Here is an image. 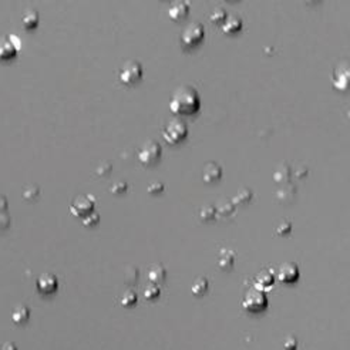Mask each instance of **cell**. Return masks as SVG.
I'll list each match as a JSON object with an SVG mask.
<instances>
[{"label":"cell","mask_w":350,"mask_h":350,"mask_svg":"<svg viewBox=\"0 0 350 350\" xmlns=\"http://www.w3.org/2000/svg\"><path fill=\"white\" fill-rule=\"evenodd\" d=\"M201 108L199 93L190 85H180L169 100V110L175 115H192L198 113Z\"/></svg>","instance_id":"1"},{"label":"cell","mask_w":350,"mask_h":350,"mask_svg":"<svg viewBox=\"0 0 350 350\" xmlns=\"http://www.w3.org/2000/svg\"><path fill=\"white\" fill-rule=\"evenodd\" d=\"M188 136V125L181 118H174L167 122V125L162 129V137L168 144L174 145L181 143Z\"/></svg>","instance_id":"2"},{"label":"cell","mask_w":350,"mask_h":350,"mask_svg":"<svg viewBox=\"0 0 350 350\" xmlns=\"http://www.w3.org/2000/svg\"><path fill=\"white\" fill-rule=\"evenodd\" d=\"M144 69L137 60H127L118 71V78L124 85H136L143 78Z\"/></svg>","instance_id":"3"},{"label":"cell","mask_w":350,"mask_h":350,"mask_svg":"<svg viewBox=\"0 0 350 350\" xmlns=\"http://www.w3.org/2000/svg\"><path fill=\"white\" fill-rule=\"evenodd\" d=\"M161 157H162V148L160 143L154 140H148L138 151V160L144 167H154L155 164H158Z\"/></svg>","instance_id":"4"},{"label":"cell","mask_w":350,"mask_h":350,"mask_svg":"<svg viewBox=\"0 0 350 350\" xmlns=\"http://www.w3.org/2000/svg\"><path fill=\"white\" fill-rule=\"evenodd\" d=\"M204 37H205V29H204V26L198 23V22L191 23L183 31V34H181V46L185 50L195 49L198 45L202 43Z\"/></svg>","instance_id":"5"},{"label":"cell","mask_w":350,"mask_h":350,"mask_svg":"<svg viewBox=\"0 0 350 350\" xmlns=\"http://www.w3.org/2000/svg\"><path fill=\"white\" fill-rule=\"evenodd\" d=\"M242 306L245 311L251 313H259L268 308V297L265 292L252 288L245 293Z\"/></svg>","instance_id":"6"},{"label":"cell","mask_w":350,"mask_h":350,"mask_svg":"<svg viewBox=\"0 0 350 350\" xmlns=\"http://www.w3.org/2000/svg\"><path fill=\"white\" fill-rule=\"evenodd\" d=\"M96 199L93 195H77L70 204V213L76 218L83 220L89 213L94 211Z\"/></svg>","instance_id":"7"},{"label":"cell","mask_w":350,"mask_h":350,"mask_svg":"<svg viewBox=\"0 0 350 350\" xmlns=\"http://www.w3.org/2000/svg\"><path fill=\"white\" fill-rule=\"evenodd\" d=\"M16 36H0V60H10L19 52Z\"/></svg>","instance_id":"8"},{"label":"cell","mask_w":350,"mask_h":350,"mask_svg":"<svg viewBox=\"0 0 350 350\" xmlns=\"http://www.w3.org/2000/svg\"><path fill=\"white\" fill-rule=\"evenodd\" d=\"M299 267L295 262H285L278 269V279L283 283H292L299 279Z\"/></svg>","instance_id":"9"},{"label":"cell","mask_w":350,"mask_h":350,"mask_svg":"<svg viewBox=\"0 0 350 350\" xmlns=\"http://www.w3.org/2000/svg\"><path fill=\"white\" fill-rule=\"evenodd\" d=\"M36 286H37V290L40 293H43V295H52L59 288V281H57L56 275L43 274L38 276Z\"/></svg>","instance_id":"10"},{"label":"cell","mask_w":350,"mask_h":350,"mask_svg":"<svg viewBox=\"0 0 350 350\" xmlns=\"http://www.w3.org/2000/svg\"><path fill=\"white\" fill-rule=\"evenodd\" d=\"M188 15H190V3L184 2V0L172 2L168 9V16L174 22H181L184 19H187Z\"/></svg>","instance_id":"11"},{"label":"cell","mask_w":350,"mask_h":350,"mask_svg":"<svg viewBox=\"0 0 350 350\" xmlns=\"http://www.w3.org/2000/svg\"><path fill=\"white\" fill-rule=\"evenodd\" d=\"M222 178V167L215 162V161H209L206 162L205 167L202 169V180L205 184H215L218 183Z\"/></svg>","instance_id":"12"},{"label":"cell","mask_w":350,"mask_h":350,"mask_svg":"<svg viewBox=\"0 0 350 350\" xmlns=\"http://www.w3.org/2000/svg\"><path fill=\"white\" fill-rule=\"evenodd\" d=\"M275 276L272 274V271L269 269H264L260 271L256 276H255V289L258 290H267L268 288H271L274 285Z\"/></svg>","instance_id":"13"},{"label":"cell","mask_w":350,"mask_h":350,"mask_svg":"<svg viewBox=\"0 0 350 350\" xmlns=\"http://www.w3.org/2000/svg\"><path fill=\"white\" fill-rule=\"evenodd\" d=\"M236 211L235 204L232 202V199L229 198H222L216 205H215V212H216V218L221 216V218H225L228 220L231 218Z\"/></svg>","instance_id":"14"},{"label":"cell","mask_w":350,"mask_h":350,"mask_svg":"<svg viewBox=\"0 0 350 350\" xmlns=\"http://www.w3.org/2000/svg\"><path fill=\"white\" fill-rule=\"evenodd\" d=\"M147 276H148V279H150V283L158 285V283L165 282L167 271H165V268L162 267L161 264H154V265H151V267L148 268Z\"/></svg>","instance_id":"15"},{"label":"cell","mask_w":350,"mask_h":350,"mask_svg":"<svg viewBox=\"0 0 350 350\" xmlns=\"http://www.w3.org/2000/svg\"><path fill=\"white\" fill-rule=\"evenodd\" d=\"M236 252L232 249H222L218 256V267L222 271H231L235 264Z\"/></svg>","instance_id":"16"},{"label":"cell","mask_w":350,"mask_h":350,"mask_svg":"<svg viewBox=\"0 0 350 350\" xmlns=\"http://www.w3.org/2000/svg\"><path fill=\"white\" fill-rule=\"evenodd\" d=\"M242 26H244V22L239 16H228L227 20L222 24V31L227 33V34H234V33H238V31L242 30Z\"/></svg>","instance_id":"17"},{"label":"cell","mask_w":350,"mask_h":350,"mask_svg":"<svg viewBox=\"0 0 350 350\" xmlns=\"http://www.w3.org/2000/svg\"><path fill=\"white\" fill-rule=\"evenodd\" d=\"M347 83H349V69H346L344 64H342L336 69L335 77H333V85L337 90H346Z\"/></svg>","instance_id":"18"},{"label":"cell","mask_w":350,"mask_h":350,"mask_svg":"<svg viewBox=\"0 0 350 350\" xmlns=\"http://www.w3.org/2000/svg\"><path fill=\"white\" fill-rule=\"evenodd\" d=\"M38 22H40V16H38L37 10L34 9L27 10L22 17V24L26 30H34L38 26Z\"/></svg>","instance_id":"19"},{"label":"cell","mask_w":350,"mask_h":350,"mask_svg":"<svg viewBox=\"0 0 350 350\" xmlns=\"http://www.w3.org/2000/svg\"><path fill=\"white\" fill-rule=\"evenodd\" d=\"M30 318V309L26 304H19L12 312V320L16 325H24Z\"/></svg>","instance_id":"20"},{"label":"cell","mask_w":350,"mask_h":350,"mask_svg":"<svg viewBox=\"0 0 350 350\" xmlns=\"http://www.w3.org/2000/svg\"><path fill=\"white\" fill-rule=\"evenodd\" d=\"M296 197V188L293 185H283L281 190L276 192V198L279 204H288Z\"/></svg>","instance_id":"21"},{"label":"cell","mask_w":350,"mask_h":350,"mask_svg":"<svg viewBox=\"0 0 350 350\" xmlns=\"http://www.w3.org/2000/svg\"><path fill=\"white\" fill-rule=\"evenodd\" d=\"M252 198H253V192H252L249 188L244 187V188H241V190L236 192L235 197L232 198V202L235 204V206L246 205V204H249V202H251Z\"/></svg>","instance_id":"22"},{"label":"cell","mask_w":350,"mask_h":350,"mask_svg":"<svg viewBox=\"0 0 350 350\" xmlns=\"http://www.w3.org/2000/svg\"><path fill=\"white\" fill-rule=\"evenodd\" d=\"M208 288H209V282H208V279H206L205 276H199V278H197V279L194 281V283L191 285V292H192V295H195V296H202L204 293H206Z\"/></svg>","instance_id":"23"},{"label":"cell","mask_w":350,"mask_h":350,"mask_svg":"<svg viewBox=\"0 0 350 350\" xmlns=\"http://www.w3.org/2000/svg\"><path fill=\"white\" fill-rule=\"evenodd\" d=\"M274 180L276 181V183H279V184H288L289 183V180H290L289 164H286V162L281 164V165L278 167V169L275 171Z\"/></svg>","instance_id":"24"},{"label":"cell","mask_w":350,"mask_h":350,"mask_svg":"<svg viewBox=\"0 0 350 350\" xmlns=\"http://www.w3.org/2000/svg\"><path fill=\"white\" fill-rule=\"evenodd\" d=\"M22 197L26 202H36L40 197V187L36 185V184H31V185H26L24 187L23 192H22Z\"/></svg>","instance_id":"25"},{"label":"cell","mask_w":350,"mask_h":350,"mask_svg":"<svg viewBox=\"0 0 350 350\" xmlns=\"http://www.w3.org/2000/svg\"><path fill=\"white\" fill-rule=\"evenodd\" d=\"M199 220L202 222H213L216 220V212L213 205H202L198 212Z\"/></svg>","instance_id":"26"},{"label":"cell","mask_w":350,"mask_h":350,"mask_svg":"<svg viewBox=\"0 0 350 350\" xmlns=\"http://www.w3.org/2000/svg\"><path fill=\"white\" fill-rule=\"evenodd\" d=\"M227 17H228V15H227L225 9L216 8V9H213L212 12H211V15H209V20H211V23L216 24V26H222L224 22L227 20Z\"/></svg>","instance_id":"27"},{"label":"cell","mask_w":350,"mask_h":350,"mask_svg":"<svg viewBox=\"0 0 350 350\" xmlns=\"http://www.w3.org/2000/svg\"><path fill=\"white\" fill-rule=\"evenodd\" d=\"M120 303L124 306V308H129V306H134L137 303V293L134 290H125L124 293L120 297Z\"/></svg>","instance_id":"28"},{"label":"cell","mask_w":350,"mask_h":350,"mask_svg":"<svg viewBox=\"0 0 350 350\" xmlns=\"http://www.w3.org/2000/svg\"><path fill=\"white\" fill-rule=\"evenodd\" d=\"M160 293L161 290L160 288H158V285H154V283H148L144 288V292H143V295H144V297L147 300H154V299H157V297L160 296Z\"/></svg>","instance_id":"29"},{"label":"cell","mask_w":350,"mask_h":350,"mask_svg":"<svg viewBox=\"0 0 350 350\" xmlns=\"http://www.w3.org/2000/svg\"><path fill=\"white\" fill-rule=\"evenodd\" d=\"M290 231H292V222H290L289 220H282V221H279V224L275 227V232H276L278 235H289Z\"/></svg>","instance_id":"30"},{"label":"cell","mask_w":350,"mask_h":350,"mask_svg":"<svg viewBox=\"0 0 350 350\" xmlns=\"http://www.w3.org/2000/svg\"><path fill=\"white\" fill-rule=\"evenodd\" d=\"M99 222H100V213L96 212V211L90 212L87 216H84L83 220H81V224H83L84 227H87V228H93V227L99 225Z\"/></svg>","instance_id":"31"},{"label":"cell","mask_w":350,"mask_h":350,"mask_svg":"<svg viewBox=\"0 0 350 350\" xmlns=\"http://www.w3.org/2000/svg\"><path fill=\"white\" fill-rule=\"evenodd\" d=\"M113 171V164L110 161H103L100 162L99 167L96 168V175L97 177H108Z\"/></svg>","instance_id":"32"},{"label":"cell","mask_w":350,"mask_h":350,"mask_svg":"<svg viewBox=\"0 0 350 350\" xmlns=\"http://www.w3.org/2000/svg\"><path fill=\"white\" fill-rule=\"evenodd\" d=\"M138 279V269L134 267H127V269H125V272H124V281H125V283H129V285H133V283H136Z\"/></svg>","instance_id":"33"},{"label":"cell","mask_w":350,"mask_h":350,"mask_svg":"<svg viewBox=\"0 0 350 350\" xmlns=\"http://www.w3.org/2000/svg\"><path fill=\"white\" fill-rule=\"evenodd\" d=\"M110 191H111V194H114V195H121V194H124V192H127V191H128V184L125 183V181H118V183H114L113 185H111Z\"/></svg>","instance_id":"34"},{"label":"cell","mask_w":350,"mask_h":350,"mask_svg":"<svg viewBox=\"0 0 350 350\" xmlns=\"http://www.w3.org/2000/svg\"><path fill=\"white\" fill-rule=\"evenodd\" d=\"M147 191H148V194H151V195H160L161 192H164V191H165V184L158 183V181L151 183L150 185H148Z\"/></svg>","instance_id":"35"},{"label":"cell","mask_w":350,"mask_h":350,"mask_svg":"<svg viewBox=\"0 0 350 350\" xmlns=\"http://www.w3.org/2000/svg\"><path fill=\"white\" fill-rule=\"evenodd\" d=\"M296 347H297L296 337L289 336V337H286V339H285V342H283V350H296Z\"/></svg>","instance_id":"36"},{"label":"cell","mask_w":350,"mask_h":350,"mask_svg":"<svg viewBox=\"0 0 350 350\" xmlns=\"http://www.w3.org/2000/svg\"><path fill=\"white\" fill-rule=\"evenodd\" d=\"M10 225V216L6 212H0V229L9 228Z\"/></svg>","instance_id":"37"},{"label":"cell","mask_w":350,"mask_h":350,"mask_svg":"<svg viewBox=\"0 0 350 350\" xmlns=\"http://www.w3.org/2000/svg\"><path fill=\"white\" fill-rule=\"evenodd\" d=\"M8 199H6V197L5 195H0V212H6V209H8Z\"/></svg>","instance_id":"38"},{"label":"cell","mask_w":350,"mask_h":350,"mask_svg":"<svg viewBox=\"0 0 350 350\" xmlns=\"http://www.w3.org/2000/svg\"><path fill=\"white\" fill-rule=\"evenodd\" d=\"M306 175H308V167H304V165H302V169H300V168H297L296 172H295V177L299 178V180H300V178H304Z\"/></svg>","instance_id":"39"},{"label":"cell","mask_w":350,"mask_h":350,"mask_svg":"<svg viewBox=\"0 0 350 350\" xmlns=\"http://www.w3.org/2000/svg\"><path fill=\"white\" fill-rule=\"evenodd\" d=\"M0 350H17V347H16L15 343H6V344H3V347Z\"/></svg>","instance_id":"40"}]
</instances>
